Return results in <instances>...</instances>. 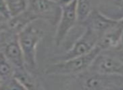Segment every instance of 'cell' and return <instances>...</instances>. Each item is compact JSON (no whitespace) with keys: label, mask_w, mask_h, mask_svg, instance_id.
<instances>
[{"label":"cell","mask_w":123,"mask_h":90,"mask_svg":"<svg viewBox=\"0 0 123 90\" xmlns=\"http://www.w3.org/2000/svg\"><path fill=\"white\" fill-rule=\"evenodd\" d=\"M84 89H111L123 88V75L93 72L83 83Z\"/></svg>","instance_id":"cell-5"},{"label":"cell","mask_w":123,"mask_h":90,"mask_svg":"<svg viewBox=\"0 0 123 90\" xmlns=\"http://www.w3.org/2000/svg\"><path fill=\"white\" fill-rule=\"evenodd\" d=\"M28 9L40 19H47V16L51 17L57 10H61V7L51 0H29Z\"/></svg>","instance_id":"cell-9"},{"label":"cell","mask_w":123,"mask_h":90,"mask_svg":"<svg viewBox=\"0 0 123 90\" xmlns=\"http://www.w3.org/2000/svg\"><path fill=\"white\" fill-rule=\"evenodd\" d=\"M118 22V19H113L105 16L99 10H93L90 15L84 23H88L87 26L94 30L99 34V36H102L107 30L114 27Z\"/></svg>","instance_id":"cell-8"},{"label":"cell","mask_w":123,"mask_h":90,"mask_svg":"<svg viewBox=\"0 0 123 90\" xmlns=\"http://www.w3.org/2000/svg\"><path fill=\"white\" fill-rule=\"evenodd\" d=\"M102 51V48L97 45L95 48L88 54L67 60H60L50 65L46 68L45 72L47 75H71L81 73L89 69L95 58Z\"/></svg>","instance_id":"cell-2"},{"label":"cell","mask_w":123,"mask_h":90,"mask_svg":"<svg viewBox=\"0 0 123 90\" xmlns=\"http://www.w3.org/2000/svg\"><path fill=\"white\" fill-rule=\"evenodd\" d=\"M78 22L84 23L92 12L91 3L89 0H77Z\"/></svg>","instance_id":"cell-13"},{"label":"cell","mask_w":123,"mask_h":90,"mask_svg":"<svg viewBox=\"0 0 123 90\" xmlns=\"http://www.w3.org/2000/svg\"><path fill=\"white\" fill-rule=\"evenodd\" d=\"M51 1H53V2H55V3H57L59 0H51Z\"/></svg>","instance_id":"cell-15"},{"label":"cell","mask_w":123,"mask_h":90,"mask_svg":"<svg viewBox=\"0 0 123 90\" xmlns=\"http://www.w3.org/2000/svg\"><path fill=\"white\" fill-rule=\"evenodd\" d=\"M74 0H59L57 2V4H59L60 7L62 6H64V5H67V4H71L72 2H74Z\"/></svg>","instance_id":"cell-14"},{"label":"cell","mask_w":123,"mask_h":90,"mask_svg":"<svg viewBox=\"0 0 123 90\" xmlns=\"http://www.w3.org/2000/svg\"><path fill=\"white\" fill-rule=\"evenodd\" d=\"M40 19L30 23L18 34L28 71L36 70V47L46 33L43 23H39Z\"/></svg>","instance_id":"cell-1"},{"label":"cell","mask_w":123,"mask_h":90,"mask_svg":"<svg viewBox=\"0 0 123 90\" xmlns=\"http://www.w3.org/2000/svg\"><path fill=\"white\" fill-rule=\"evenodd\" d=\"M11 14L15 17L25 12L29 8V0H4Z\"/></svg>","instance_id":"cell-11"},{"label":"cell","mask_w":123,"mask_h":90,"mask_svg":"<svg viewBox=\"0 0 123 90\" xmlns=\"http://www.w3.org/2000/svg\"><path fill=\"white\" fill-rule=\"evenodd\" d=\"M14 78L24 89H33L36 88L35 78L27 69H15Z\"/></svg>","instance_id":"cell-10"},{"label":"cell","mask_w":123,"mask_h":90,"mask_svg":"<svg viewBox=\"0 0 123 90\" xmlns=\"http://www.w3.org/2000/svg\"><path fill=\"white\" fill-rule=\"evenodd\" d=\"M76 6H77V0H74L71 4L61 7L59 21H58L54 37L56 46H60L62 43L70 30L78 22Z\"/></svg>","instance_id":"cell-3"},{"label":"cell","mask_w":123,"mask_h":90,"mask_svg":"<svg viewBox=\"0 0 123 90\" xmlns=\"http://www.w3.org/2000/svg\"><path fill=\"white\" fill-rule=\"evenodd\" d=\"M15 68L7 60L3 53H1V64H0V77L1 83H5L14 78Z\"/></svg>","instance_id":"cell-12"},{"label":"cell","mask_w":123,"mask_h":90,"mask_svg":"<svg viewBox=\"0 0 123 90\" xmlns=\"http://www.w3.org/2000/svg\"><path fill=\"white\" fill-rule=\"evenodd\" d=\"M100 36L97 32L91 29L89 26H86L85 30L82 36L75 41L74 46L68 51L62 55L60 60H67L76 56H83L90 52L98 45ZM59 60V61H60Z\"/></svg>","instance_id":"cell-4"},{"label":"cell","mask_w":123,"mask_h":90,"mask_svg":"<svg viewBox=\"0 0 123 90\" xmlns=\"http://www.w3.org/2000/svg\"><path fill=\"white\" fill-rule=\"evenodd\" d=\"M1 53L4 55L15 69H27L18 35H14L12 38L3 45Z\"/></svg>","instance_id":"cell-6"},{"label":"cell","mask_w":123,"mask_h":90,"mask_svg":"<svg viewBox=\"0 0 123 90\" xmlns=\"http://www.w3.org/2000/svg\"><path fill=\"white\" fill-rule=\"evenodd\" d=\"M89 69L93 72L101 74H118L123 75V61L116 57L106 55H98Z\"/></svg>","instance_id":"cell-7"}]
</instances>
